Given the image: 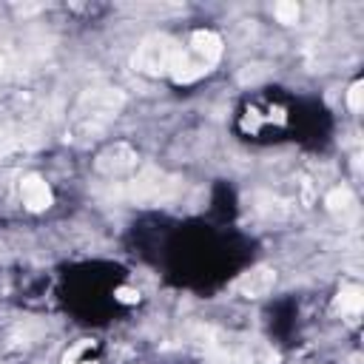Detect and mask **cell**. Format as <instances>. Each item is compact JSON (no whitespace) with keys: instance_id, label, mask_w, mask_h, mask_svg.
Returning a JSON list of instances; mask_svg holds the SVG:
<instances>
[{"instance_id":"obj_1","label":"cell","mask_w":364,"mask_h":364,"mask_svg":"<svg viewBox=\"0 0 364 364\" xmlns=\"http://www.w3.org/2000/svg\"><path fill=\"white\" fill-rule=\"evenodd\" d=\"M122 108V91L114 85H91L80 94V100L71 108L68 117V131L77 142H88L94 136H100L114 117Z\"/></svg>"},{"instance_id":"obj_2","label":"cell","mask_w":364,"mask_h":364,"mask_svg":"<svg viewBox=\"0 0 364 364\" xmlns=\"http://www.w3.org/2000/svg\"><path fill=\"white\" fill-rule=\"evenodd\" d=\"M222 51H225V46H222V37L216 31H208V28L193 31L188 46L179 48V57H176L171 77L176 82H193L219 63Z\"/></svg>"},{"instance_id":"obj_3","label":"cell","mask_w":364,"mask_h":364,"mask_svg":"<svg viewBox=\"0 0 364 364\" xmlns=\"http://www.w3.org/2000/svg\"><path fill=\"white\" fill-rule=\"evenodd\" d=\"M179 43L168 34H151L139 43L136 54H134V68L142 71V74H151V77H159V74H171L173 65H176V57H179Z\"/></svg>"},{"instance_id":"obj_4","label":"cell","mask_w":364,"mask_h":364,"mask_svg":"<svg viewBox=\"0 0 364 364\" xmlns=\"http://www.w3.org/2000/svg\"><path fill=\"white\" fill-rule=\"evenodd\" d=\"M173 193H176V179L156 168H142L136 176L122 182V196L136 205H159Z\"/></svg>"},{"instance_id":"obj_5","label":"cell","mask_w":364,"mask_h":364,"mask_svg":"<svg viewBox=\"0 0 364 364\" xmlns=\"http://www.w3.org/2000/svg\"><path fill=\"white\" fill-rule=\"evenodd\" d=\"M134 168H136V151L131 145H125V142H114L111 148H105L97 156V171L105 173L108 179L128 176Z\"/></svg>"},{"instance_id":"obj_6","label":"cell","mask_w":364,"mask_h":364,"mask_svg":"<svg viewBox=\"0 0 364 364\" xmlns=\"http://www.w3.org/2000/svg\"><path fill=\"white\" fill-rule=\"evenodd\" d=\"M20 196H23V205H26L28 210H46V208L51 205V188H48V182H46L43 176H37V173L23 176V182H20Z\"/></svg>"},{"instance_id":"obj_7","label":"cell","mask_w":364,"mask_h":364,"mask_svg":"<svg viewBox=\"0 0 364 364\" xmlns=\"http://www.w3.org/2000/svg\"><path fill=\"white\" fill-rule=\"evenodd\" d=\"M273 282H276V270H270V267H253V270H247V273L239 276L236 290L242 296H247V299H259V296H264L273 287Z\"/></svg>"},{"instance_id":"obj_8","label":"cell","mask_w":364,"mask_h":364,"mask_svg":"<svg viewBox=\"0 0 364 364\" xmlns=\"http://www.w3.org/2000/svg\"><path fill=\"white\" fill-rule=\"evenodd\" d=\"M361 304H364V299H361V290H358V287H344V290L338 293V310H341V316H344L347 321H355V318H358Z\"/></svg>"},{"instance_id":"obj_9","label":"cell","mask_w":364,"mask_h":364,"mask_svg":"<svg viewBox=\"0 0 364 364\" xmlns=\"http://www.w3.org/2000/svg\"><path fill=\"white\" fill-rule=\"evenodd\" d=\"M324 202H327V208H330L333 213H341V216H344V213H350V210H353V205H355L353 193H350L347 188H341V185H338V188H333V191L327 193V199H324Z\"/></svg>"},{"instance_id":"obj_10","label":"cell","mask_w":364,"mask_h":364,"mask_svg":"<svg viewBox=\"0 0 364 364\" xmlns=\"http://www.w3.org/2000/svg\"><path fill=\"white\" fill-rule=\"evenodd\" d=\"M253 210L256 213H262L267 222H276V219H282L284 216V202L282 199H276V196H256V205H253Z\"/></svg>"},{"instance_id":"obj_11","label":"cell","mask_w":364,"mask_h":364,"mask_svg":"<svg viewBox=\"0 0 364 364\" xmlns=\"http://www.w3.org/2000/svg\"><path fill=\"white\" fill-rule=\"evenodd\" d=\"M273 14H276V20H279V23H284V26H293V23L299 20L301 9H299L296 3H276V6H273Z\"/></svg>"},{"instance_id":"obj_12","label":"cell","mask_w":364,"mask_h":364,"mask_svg":"<svg viewBox=\"0 0 364 364\" xmlns=\"http://www.w3.org/2000/svg\"><path fill=\"white\" fill-rule=\"evenodd\" d=\"M88 350H91V341H80V344H74V347L65 353L63 364H94V361L88 358Z\"/></svg>"},{"instance_id":"obj_13","label":"cell","mask_w":364,"mask_h":364,"mask_svg":"<svg viewBox=\"0 0 364 364\" xmlns=\"http://www.w3.org/2000/svg\"><path fill=\"white\" fill-rule=\"evenodd\" d=\"M347 105H350L353 111L361 108V82H353V88L347 91Z\"/></svg>"}]
</instances>
